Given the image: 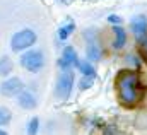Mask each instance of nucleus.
<instances>
[{
    "mask_svg": "<svg viewBox=\"0 0 147 135\" xmlns=\"http://www.w3.org/2000/svg\"><path fill=\"white\" fill-rule=\"evenodd\" d=\"M22 89H24V84H22V80L17 79V77H12V79L5 80V82L0 86V92H2L3 96H16V94H19Z\"/></svg>",
    "mask_w": 147,
    "mask_h": 135,
    "instance_id": "nucleus-6",
    "label": "nucleus"
},
{
    "mask_svg": "<svg viewBox=\"0 0 147 135\" xmlns=\"http://www.w3.org/2000/svg\"><path fill=\"white\" fill-rule=\"evenodd\" d=\"M110 22H120V17H113V16H111V17H110Z\"/></svg>",
    "mask_w": 147,
    "mask_h": 135,
    "instance_id": "nucleus-18",
    "label": "nucleus"
},
{
    "mask_svg": "<svg viewBox=\"0 0 147 135\" xmlns=\"http://www.w3.org/2000/svg\"><path fill=\"white\" fill-rule=\"evenodd\" d=\"M12 70V62L9 57H3L0 58V75H9Z\"/></svg>",
    "mask_w": 147,
    "mask_h": 135,
    "instance_id": "nucleus-11",
    "label": "nucleus"
},
{
    "mask_svg": "<svg viewBox=\"0 0 147 135\" xmlns=\"http://www.w3.org/2000/svg\"><path fill=\"white\" fill-rule=\"evenodd\" d=\"M36 41V34L31 29H22L19 33H16L12 36V41H10V46L14 51H21V50H26L29 48L33 43Z\"/></svg>",
    "mask_w": 147,
    "mask_h": 135,
    "instance_id": "nucleus-2",
    "label": "nucleus"
},
{
    "mask_svg": "<svg viewBox=\"0 0 147 135\" xmlns=\"http://www.w3.org/2000/svg\"><path fill=\"white\" fill-rule=\"evenodd\" d=\"M132 31L135 34L137 41L142 43L146 39V34H147V19L144 16H137L132 19Z\"/></svg>",
    "mask_w": 147,
    "mask_h": 135,
    "instance_id": "nucleus-7",
    "label": "nucleus"
},
{
    "mask_svg": "<svg viewBox=\"0 0 147 135\" xmlns=\"http://www.w3.org/2000/svg\"><path fill=\"white\" fill-rule=\"evenodd\" d=\"M43 63H45V58H43V53L41 51H28V53H24L22 57H21V65L26 68V70H29V72H38V70H41L43 67Z\"/></svg>",
    "mask_w": 147,
    "mask_h": 135,
    "instance_id": "nucleus-3",
    "label": "nucleus"
},
{
    "mask_svg": "<svg viewBox=\"0 0 147 135\" xmlns=\"http://www.w3.org/2000/svg\"><path fill=\"white\" fill-rule=\"evenodd\" d=\"M74 28H75V26H74L72 22H69V24H65L63 28H60V31H58L60 39H67V38H69V34L74 31Z\"/></svg>",
    "mask_w": 147,
    "mask_h": 135,
    "instance_id": "nucleus-13",
    "label": "nucleus"
},
{
    "mask_svg": "<svg viewBox=\"0 0 147 135\" xmlns=\"http://www.w3.org/2000/svg\"><path fill=\"white\" fill-rule=\"evenodd\" d=\"M140 46H142V55H144V58L147 60V39H144L140 43Z\"/></svg>",
    "mask_w": 147,
    "mask_h": 135,
    "instance_id": "nucleus-17",
    "label": "nucleus"
},
{
    "mask_svg": "<svg viewBox=\"0 0 147 135\" xmlns=\"http://www.w3.org/2000/svg\"><path fill=\"white\" fill-rule=\"evenodd\" d=\"M19 104H21L24 109L34 108V106H36V98H34V94H31V92H28V91L19 92Z\"/></svg>",
    "mask_w": 147,
    "mask_h": 135,
    "instance_id": "nucleus-9",
    "label": "nucleus"
},
{
    "mask_svg": "<svg viewBox=\"0 0 147 135\" xmlns=\"http://www.w3.org/2000/svg\"><path fill=\"white\" fill-rule=\"evenodd\" d=\"M74 63H79L77 55H75V50H74L72 46H67V48L63 50L62 58L58 60V65L62 68H65V70H69V67H72Z\"/></svg>",
    "mask_w": 147,
    "mask_h": 135,
    "instance_id": "nucleus-8",
    "label": "nucleus"
},
{
    "mask_svg": "<svg viewBox=\"0 0 147 135\" xmlns=\"http://www.w3.org/2000/svg\"><path fill=\"white\" fill-rule=\"evenodd\" d=\"M72 86H74V74L65 70L58 82H57V98L58 99H67L70 96V91H72Z\"/></svg>",
    "mask_w": 147,
    "mask_h": 135,
    "instance_id": "nucleus-5",
    "label": "nucleus"
},
{
    "mask_svg": "<svg viewBox=\"0 0 147 135\" xmlns=\"http://www.w3.org/2000/svg\"><path fill=\"white\" fill-rule=\"evenodd\" d=\"M113 31H115L113 46H115L116 50H120V48H123V45H125V41H127V34H125V31H123V28H120V26H115Z\"/></svg>",
    "mask_w": 147,
    "mask_h": 135,
    "instance_id": "nucleus-10",
    "label": "nucleus"
},
{
    "mask_svg": "<svg viewBox=\"0 0 147 135\" xmlns=\"http://www.w3.org/2000/svg\"><path fill=\"white\" fill-rule=\"evenodd\" d=\"M10 118H12L10 111H9L7 108H0V127H2V125H7V123L10 122Z\"/></svg>",
    "mask_w": 147,
    "mask_h": 135,
    "instance_id": "nucleus-15",
    "label": "nucleus"
},
{
    "mask_svg": "<svg viewBox=\"0 0 147 135\" xmlns=\"http://www.w3.org/2000/svg\"><path fill=\"white\" fill-rule=\"evenodd\" d=\"M77 67L80 68V72H82L86 77H94V68H92V65H89L87 62H79Z\"/></svg>",
    "mask_w": 147,
    "mask_h": 135,
    "instance_id": "nucleus-12",
    "label": "nucleus"
},
{
    "mask_svg": "<svg viewBox=\"0 0 147 135\" xmlns=\"http://www.w3.org/2000/svg\"><path fill=\"white\" fill-rule=\"evenodd\" d=\"M116 92L123 106H135L142 98L140 77L134 70H123L116 77Z\"/></svg>",
    "mask_w": 147,
    "mask_h": 135,
    "instance_id": "nucleus-1",
    "label": "nucleus"
},
{
    "mask_svg": "<svg viewBox=\"0 0 147 135\" xmlns=\"http://www.w3.org/2000/svg\"><path fill=\"white\" fill-rule=\"evenodd\" d=\"M86 36V51H87V58L89 60H99L101 58V48L98 43V34L94 29H89L84 33Z\"/></svg>",
    "mask_w": 147,
    "mask_h": 135,
    "instance_id": "nucleus-4",
    "label": "nucleus"
},
{
    "mask_svg": "<svg viewBox=\"0 0 147 135\" xmlns=\"http://www.w3.org/2000/svg\"><path fill=\"white\" fill-rule=\"evenodd\" d=\"M38 128H39V120L34 116V118L29 120V123H28V135H36Z\"/></svg>",
    "mask_w": 147,
    "mask_h": 135,
    "instance_id": "nucleus-14",
    "label": "nucleus"
},
{
    "mask_svg": "<svg viewBox=\"0 0 147 135\" xmlns=\"http://www.w3.org/2000/svg\"><path fill=\"white\" fill-rule=\"evenodd\" d=\"M92 86V77H84L82 82H80V89H87Z\"/></svg>",
    "mask_w": 147,
    "mask_h": 135,
    "instance_id": "nucleus-16",
    "label": "nucleus"
},
{
    "mask_svg": "<svg viewBox=\"0 0 147 135\" xmlns=\"http://www.w3.org/2000/svg\"><path fill=\"white\" fill-rule=\"evenodd\" d=\"M0 135H7V134H5V132H2V130H0Z\"/></svg>",
    "mask_w": 147,
    "mask_h": 135,
    "instance_id": "nucleus-19",
    "label": "nucleus"
}]
</instances>
